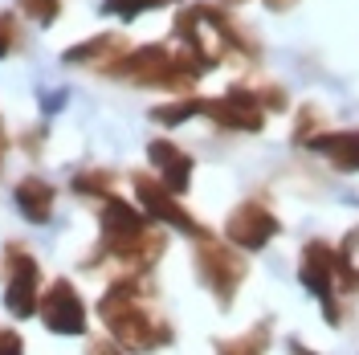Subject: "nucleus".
I'll list each match as a JSON object with an SVG mask.
<instances>
[{"mask_svg":"<svg viewBox=\"0 0 359 355\" xmlns=\"http://www.w3.org/2000/svg\"><path fill=\"white\" fill-rule=\"evenodd\" d=\"M196 274H201V282L212 290V298H217L221 307H233V294L245 282L249 262H245V253L233 249L229 241L208 237V241L196 245Z\"/></svg>","mask_w":359,"mask_h":355,"instance_id":"obj_2","label":"nucleus"},{"mask_svg":"<svg viewBox=\"0 0 359 355\" xmlns=\"http://www.w3.org/2000/svg\"><path fill=\"white\" fill-rule=\"evenodd\" d=\"M123 53H127V41H123L118 33H98V37H90V41L66 49V66H94V69L107 74Z\"/></svg>","mask_w":359,"mask_h":355,"instance_id":"obj_11","label":"nucleus"},{"mask_svg":"<svg viewBox=\"0 0 359 355\" xmlns=\"http://www.w3.org/2000/svg\"><path fill=\"white\" fill-rule=\"evenodd\" d=\"M41 302V269L33 262V253H25L21 245H8V282H4V307L13 319H33Z\"/></svg>","mask_w":359,"mask_h":355,"instance_id":"obj_7","label":"nucleus"},{"mask_svg":"<svg viewBox=\"0 0 359 355\" xmlns=\"http://www.w3.org/2000/svg\"><path fill=\"white\" fill-rule=\"evenodd\" d=\"M266 4H269V8H290L294 0H266Z\"/></svg>","mask_w":359,"mask_h":355,"instance_id":"obj_23","label":"nucleus"},{"mask_svg":"<svg viewBox=\"0 0 359 355\" xmlns=\"http://www.w3.org/2000/svg\"><path fill=\"white\" fill-rule=\"evenodd\" d=\"M335 274H339V253L327 241H311L306 249H302L298 278H302V286H306L314 298L323 302L327 323H339V286H335Z\"/></svg>","mask_w":359,"mask_h":355,"instance_id":"obj_5","label":"nucleus"},{"mask_svg":"<svg viewBox=\"0 0 359 355\" xmlns=\"http://www.w3.org/2000/svg\"><path fill=\"white\" fill-rule=\"evenodd\" d=\"M0 355H25V339L13 327H0Z\"/></svg>","mask_w":359,"mask_h":355,"instance_id":"obj_20","label":"nucleus"},{"mask_svg":"<svg viewBox=\"0 0 359 355\" xmlns=\"http://www.w3.org/2000/svg\"><path fill=\"white\" fill-rule=\"evenodd\" d=\"M306 147L327 156L339 172H359V127L355 131H327V135H311Z\"/></svg>","mask_w":359,"mask_h":355,"instance_id":"obj_12","label":"nucleus"},{"mask_svg":"<svg viewBox=\"0 0 359 355\" xmlns=\"http://www.w3.org/2000/svg\"><path fill=\"white\" fill-rule=\"evenodd\" d=\"M135 196H139V208L147 213V221L151 225H168V229H180V233H188L192 241H208L212 233L204 229L184 204H180V196H172L159 180L151 176H135Z\"/></svg>","mask_w":359,"mask_h":355,"instance_id":"obj_3","label":"nucleus"},{"mask_svg":"<svg viewBox=\"0 0 359 355\" xmlns=\"http://www.w3.org/2000/svg\"><path fill=\"white\" fill-rule=\"evenodd\" d=\"M4 152H8V131H4V123H0V159H4Z\"/></svg>","mask_w":359,"mask_h":355,"instance_id":"obj_22","label":"nucleus"},{"mask_svg":"<svg viewBox=\"0 0 359 355\" xmlns=\"http://www.w3.org/2000/svg\"><path fill=\"white\" fill-rule=\"evenodd\" d=\"M98 229H102V241H98V253L90 257V266H98V257H114L118 249H127L131 241H139V237L151 229V221H147L143 208L127 204L123 196H111V200H102Z\"/></svg>","mask_w":359,"mask_h":355,"instance_id":"obj_4","label":"nucleus"},{"mask_svg":"<svg viewBox=\"0 0 359 355\" xmlns=\"http://www.w3.org/2000/svg\"><path fill=\"white\" fill-rule=\"evenodd\" d=\"M269 347V327H253V331L237 335V339H221L217 343V355H266Z\"/></svg>","mask_w":359,"mask_h":355,"instance_id":"obj_15","label":"nucleus"},{"mask_svg":"<svg viewBox=\"0 0 359 355\" xmlns=\"http://www.w3.org/2000/svg\"><path fill=\"white\" fill-rule=\"evenodd\" d=\"M74 192L78 196H94V200H111V172H78L74 176Z\"/></svg>","mask_w":359,"mask_h":355,"instance_id":"obj_16","label":"nucleus"},{"mask_svg":"<svg viewBox=\"0 0 359 355\" xmlns=\"http://www.w3.org/2000/svg\"><path fill=\"white\" fill-rule=\"evenodd\" d=\"M17 4H21L25 17L37 21V25H53L57 13H62V0H17Z\"/></svg>","mask_w":359,"mask_h":355,"instance_id":"obj_18","label":"nucleus"},{"mask_svg":"<svg viewBox=\"0 0 359 355\" xmlns=\"http://www.w3.org/2000/svg\"><path fill=\"white\" fill-rule=\"evenodd\" d=\"M17 45H21V29H17V17H13V13H0V58H8Z\"/></svg>","mask_w":359,"mask_h":355,"instance_id":"obj_19","label":"nucleus"},{"mask_svg":"<svg viewBox=\"0 0 359 355\" xmlns=\"http://www.w3.org/2000/svg\"><path fill=\"white\" fill-rule=\"evenodd\" d=\"M147 159H151V168H156L159 184L172 192V196H184L188 188H192V156L176 147L172 139H151L147 143Z\"/></svg>","mask_w":359,"mask_h":355,"instance_id":"obj_10","label":"nucleus"},{"mask_svg":"<svg viewBox=\"0 0 359 355\" xmlns=\"http://www.w3.org/2000/svg\"><path fill=\"white\" fill-rule=\"evenodd\" d=\"M163 4H172V0H107L102 13L131 21V17H139V13H147V8H163Z\"/></svg>","mask_w":359,"mask_h":355,"instance_id":"obj_17","label":"nucleus"},{"mask_svg":"<svg viewBox=\"0 0 359 355\" xmlns=\"http://www.w3.org/2000/svg\"><path fill=\"white\" fill-rule=\"evenodd\" d=\"M13 200H17V208H21L25 221L45 225L49 217H53V200H57V192H53V184H49V180H41V176H25L21 184H17Z\"/></svg>","mask_w":359,"mask_h":355,"instance_id":"obj_13","label":"nucleus"},{"mask_svg":"<svg viewBox=\"0 0 359 355\" xmlns=\"http://www.w3.org/2000/svg\"><path fill=\"white\" fill-rule=\"evenodd\" d=\"M204 114L221 127V131H262L266 107L257 102V90H229L221 98H204Z\"/></svg>","mask_w":359,"mask_h":355,"instance_id":"obj_9","label":"nucleus"},{"mask_svg":"<svg viewBox=\"0 0 359 355\" xmlns=\"http://www.w3.org/2000/svg\"><path fill=\"white\" fill-rule=\"evenodd\" d=\"M90 355H123V351H118V347H107V343H98Z\"/></svg>","mask_w":359,"mask_h":355,"instance_id":"obj_21","label":"nucleus"},{"mask_svg":"<svg viewBox=\"0 0 359 355\" xmlns=\"http://www.w3.org/2000/svg\"><path fill=\"white\" fill-rule=\"evenodd\" d=\"M37 314H41L45 331L53 335H86V302L74 290V282H66V278H57V282H49L41 290Z\"/></svg>","mask_w":359,"mask_h":355,"instance_id":"obj_8","label":"nucleus"},{"mask_svg":"<svg viewBox=\"0 0 359 355\" xmlns=\"http://www.w3.org/2000/svg\"><path fill=\"white\" fill-rule=\"evenodd\" d=\"M196 114H204V98L201 94H184V98H172V102L156 107L151 119L163 123V127H176V123H188V119H196Z\"/></svg>","mask_w":359,"mask_h":355,"instance_id":"obj_14","label":"nucleus"},{"mask_svg":"<svg viewBox=\"0 0 359 355\" xmlns=\"http://www.w3.org/2000/svg\"><path fill=\"white\" fill-rule=\"evenodd\" d=\"M278 233H282V225H278V217L269 213L262 200H245V204H237V208L229 213V221H224V241L233 245V249H241V253H257V249H266Z\"/></svg>","mask_w":359,"mask_h":355,"instance_id":"obj_6","label":"nucleus"},{"mask_svg":"<svg viewBox=\"0 0 359 355\" xmlns=\"http://www.w3.org/2000/svg\"><path fill=\"white\" fill-rule=\"evenodd\" d=\"M98 319L107 323L111 339L123 351H159L172 343V327L147 311V278L143 274H123L114 278L102 302H98Z\"/></svg>","mask_w":359,"mask_h":355,"instance_id":"obj_1","label":"nucleus"}]
</instances>
